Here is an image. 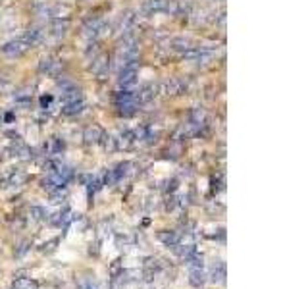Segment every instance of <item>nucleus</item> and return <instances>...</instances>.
<instances>
[{
  "label": "nucleus",
  "mask_w": 308,
  "mask_h": 289,
  "mask_svg": "<svg viewBox=\"0 0 308 289\" xmlns=\"http://www.w3.org/2000/svg\"><path fill=\"white\" fill-rule=\"evenodd\" d=\"M116 108L120 112V116H124V118H129V116H133L137 108H139V104H137V98H135V93L133 91H122V93H118L116 95Z\"/></svg>",
  "instance_id": "obj_1"
},
{
  "label": "nucleus",
  "mask_w": 308,
  "mask_h": 289,
  "mask_svg": "<svg viewBox=\"0 0 308 289\" xmlns=\"http://www.w3.org/2000/svg\"><path fill=\"white\" fill-rule=\"evenodd\" d=\"M29 48H31V45L23 37H19V39H12V41L4 43L0 47V52L4 56H8V58H21V56H25L29 52Z\"/></svg>",
  "instance_id": "obj_2"
},
{
  "label": "nucleus",
  "mask_w": 308,
  "mask_h": 289,
  "mask_svg": "<svg viewBox=\"0 0 308 289\" xmlns=\"http://www.w3.org/2000/svg\"><path fill=\"white\" fill-rule=\"evenodd\" d=\"M185 91H187V81L179 77H172L164 83H158V93L166 96H177V95H183Z\"/></svg>",
  "instance_id": "obj_3"
},
{
  "label": "nucleus",
  "mask_w": 308,
  "mask_h": 289,
  "mask_svg": "<svg viewBox=\"0 0 308 289\" xmlns=\"http://www.w3.org/2000/svg\"><path fill=\"white\" fill-rule=\"evenodd\" d=\"M108 29L110 25L102 18H89L83 25V33L89 39H98V37L106 35Z\"/></svg>",
  "instance_id": "obj_4"
},
{
  "label": "nucleus",
  "mask_w": 308,
  "mask_h": 289,
  "mask_svg": "<svg viewBox=\"0 0 308 289\" xmlns=\"http://www.w3.org/2000/svg\"><path fill=\"white\" fill-rule=\"evenodd\" d=\"M137 79H139V68H137V62H135V64H127V66L122 68L118 83H120V87L129 89V87H133L137 83Z\"/></svg>",
  "instance_id": "obj_5"
},
{
  "label": "nucleus",
  "mask_w": 308,
  "mask_h": 289,
  "mask_svg": "<svg viewBox=\"0 0 308 289\" xmlns=\"http://www.w3.org/2000/svg\"><path fill=\"white\" fill-rule=\"evenodd\" d=\"M39 72L43 75H50V77H58L60 72H62V62L54 58V56H44L41 58L39 62Z\"/></svg>",
  "instance_id": "obj_6"
},
{
  "label": "nucleus",
  "mask_w": 308,
  "mask_h": 289,
  "mask_svg": "<svg viewBox=\"0 0 308 289\" xmlns=\"http://www.w3.org/2000/svg\"><path fill=\"white\" fill-rule=\"evenodd\" d=\"M158 83H146L141 89L135 93V98H137V104H148L152 102L156 96H158Z\"/></svg>",
  "instance_id": "obj_7"
},
{
  "label": "nucleus",
  "mask_w": 308,
  "mask_h": 289,
  "mask_svg": "<svg viewBox=\"0 0 308 289\" xmlns=\"http://www.w3.org/2000/svg\"><path fill=\"white\" fill-rule=\"evenodd\" d=\"M110 68V58L108 54H104V52H98L96 56H92L91 64H89V72L94 73V75H102V73H106Z\"/></svg>",
  "instance_id": "obj_8"
},
{
  "label": "nucleus",
  "mask_w": 308,
  "mask_h": 289,
  "mask_svg": "<svg viewBox=\"0 0 308 289\" xmlns=\"http://www.w3.org/2000/svg\"><path fill=\"white\" fill-rule=\"evenodd\" d=\"M102 135H104V129L98 126V124H91V126H87L83 129V143L85 144L100 143Z\"/></svg>",
  "instance_id": "obj_9"
},
{
  "label": "nucleus",
  "mask_w": 308,
  "mask_h": 289,
  "mask_svg": "<svg viewBox=\"0 0 308 289\" xmlns=\"http://www.w3.org/2000/svg\"><path fill=\"white\" fill-rule=\"evenodd\" d=\"M46 12H48V16L52 19H70L72 16L73 8L72 6H68V4H62V2H58V4H52V6H48L46 8Z\"/></svg>",
  "instance_id": "obj_10"
},
{
  "label": "nucleus",
  "mask_w": 308,
  "mask_h": 289,
  "mask_svg": "<svg viewBox=\"0 0 308 289\" xmlns=\"http://www.w3.org/2000/svg\"><path fill=\"white\" fill-rule=\"evenodd\" d=\"M135 21H137V18H135V14H133L131 10L122 12L120 18H118V31H122V35H124V33H131Z\"/></svg>",
  "instance_id": "obj_11"
},
{
  "label": "nucleus",
  "mask_w": 308,
  "mask_h": 289,
  "mask_svg": "<svg viewBox=\"0 0 308 289\" xmlns=\"http://www.w3.org/2000/svg\"><path fill=\"white\" fill-rule=\"evenodd\" d=\"M135 141H137L135 131L126 129V131H122V133L116 137V146H118V150H129V148L135 144Z\"/></svg>",
  "instance_id": "obj_12"
},
{
  "label": "nucleus",
  "mask_w": 308,
  "mask_h": 289,
  "mask_svg": "<svg viewBox=\"0 0 308 289\" xmlns=\"http://www.w3.org/2000/svg\"><path fill=\"white\" fill-rule=\"evenodd\" d=\"M206 120H208V116H206V112L202 108H193L189 112V126L193 127V129H200V127L206 126Z\"/></svg>",
  "instance_id": "obj_13"
},
{
  "label": "nucleus",
  "mask_w": 308,
  "mask_h": 289,
  "mask_svg": "<svg viewBox=\"0 0 308 289\" xmlns=\"http://www.w3.org/2000/svg\"><path fill=\"white\" fill-rule=\"evenodd\" d=\"M156 239H158L162 245L172 249V247H176V245L179 243V234L174 232V230H160V232L156 234Z\"/></svg>",
  "instance_id": "obj_14"
},
{
  "label": "nucleus",
  "mask_w": 308,
  "mask_h": 289,
  "mask_svg": "<svg viewBox=\"0 0 308 289\" xmlns=\"http://www.w3.org/2000/svg\"><path fill=\"white\" fill-rule=\"evenodd\" d=\"M208 278L214 284H225V264H223V260H218V262L212 264Z\"/></svg>",
  "instance_id": "obj_15"
},
{
  "label": "nucleus",
  "mask_w": 308,
  "mask_h": 289,
  "mask_svg": "<svg viewBox=\"0 0 308 289\" xmlns=\"http://www.w3.org/2000/svg\"><path fill=\"white\" fill-rule=\"evenodd\" d=\"M170 47H172V50H176V52H185V50H189V48H193L195 45H193V41L189 39V37H176V39H172L170 41Z\"/></svg>",
  "instance_id": "obj_16"
},
{
  "label": "nucleus",
  "mask_w": 308,
  "mask_h": 289,
  "mask_svg": "<svg viewBox=\"0 0 308 289\" xmlns=\"http://www.w3.org/2000/svg\"><path fill=\"white\" fill-rule=\"evenodd\" d=\"M70 31V19H52L50 33L54 37H64Z\"/></svg>",
  "instance_id": "obj_17"
},
{
  "label": "nucleus",
  "mask_w": 308,
  "mask_h": 289,
  "mask_svg": "<svg viewBox=\"0 0 308 289\" xmlns=\"http://www.w3.org/2000/svg\"><path fill=\"white\" fill-rule=\"evenodd\" d=\"M206 282H208V276L204 274V268L202 270H189V284L193 288L200 289Z\"/></svg>",
  "instance_id": "obj_18"
},
{
  "label": "nucleus",
  "mask_w": 308,
  "mask_h": 289,
  "mask_svg": "<svg viewBox=\"0 0 308 289\" xmlns=\"http://www.w3.org/2000/svg\"><path fill=\"white\" fill-rule=\"evenodd\" d=\"M23 39L31 45V48L35 47V45H39V43H43V39H44V31L41 29V27H31L25 35H23Z\"/></svg>",
  "instance_id": "obj_19"
},
{
  "label": "nucleus",
  "mask_w": 308,
  "mask_h": 289,
  "mask_svg": "<svg viewBox=\"0 0 308 289\" xmlns=\"http://www.w3.org/2000/svg\"><path fill=\"white\" fill-rule=\"evenodd\" d=\"M27 181V176L23 174V172H19V170H14V172H10L8 176H6V185L8 187H19V185H23Z\"/></svg>",
  "instance_id": "obj_20"
},
{
  "label": "nucleus",
  "mask_w": 308,
  "mask_h": 289,
  "mask_svg": "<svg viewBox=\"0 0 308 289\" xmlns=\"http://www.w3.org/2000/svg\"><path fill=\"white\" fill-rule=\"evenodd\" d=\"M85 108V100H75V102H68V104H64L62 106V114L64 116H77V114H81Z\"/></svg>",
  "instance_id": "obj_21"
},
{
  "label": "nucleus",
  "mask_w": 308,
  "mask_h": 289,
  "mask_svg": "<svg viewBox=\"0 0 308 289\" xmlns=\"http://www.w3.org/2000/svg\"><path fill=\"white\" fill-rule=\"evenodd\" d=\"M31 98H33V89L31 87H21V89H18L14 93V100L18 104H29Z\"/></svg>",
  "instance_id": "obj_22"
},
{
  "label": "nucleus",
  "mask_w": 308,
  "mask_h": 289,
  "mask_svg": "<svg viewBox=\"0 0 308 289\" xmlns=\"http://www.w3.org/2000/svg\"><path fill=\"white\" fill-rule=\"evenodd\" d=\"M39 288V284H37L33 278H16L14 282H12V289H37Z\"/></svg>",
  "instance_id": "obj_23"
},
{
  "label": "nucleus",
  "mask_w": 308,
  "mask_h": 289,
  "mask_svg": "<svg viewBox=\"0 0 308 289\" xmlns=\"http://www.w3.org/2000/svg\"><path fill=\"white\" fill-rule=\"evenodd\" d=\"M185 264H187V268L189 270H202L204 268V262H202V254L199 251H195V253L191 254L187 260H185Z\"/></svg>",
  "instance_id": "obj_24"
},
{
  "label": "nucleus",
  "mask_w": 308,
  "mask_h": 289,
  "mask_svg": "<svg viewBox=\"0 0 308 289\" xmlns=\"http://www.w3.org/2000/svg\"><path fill=\"white\" fill-rule=\"evenodd\" d=\"M29 216L33 218L35 222H44V220H48V210L46 208H43V206H31V210H29Z\"/></svg>",
  "instance_id": "obj_25"
},
{
  "label": "nucleus",
  "mask_w": 308,
  "mask_h": 289,
  "mask_svg": "<svg viewBox=\"0 0 308 289\" xmlns=\"http://www.w3.org/2000/svg\"><path fill=\"white\" fill-rule=\"evenodd\" d=\"M100 144H102V148L106 150V152H116L118 150V146H116V137H112V135H102V139H100Z\"/></svg>",
  "instance_id": "obj_26"
},
{
  "label": "nucleus",
  "mask_w": 308,
  "mask_h": 289,
  "mask_svg": "<svg viewBox=\"0 0 308 289\" xmlns=\"http://www.w3.org/2000/svg\"><path fill=\"white\" fill-rule=\"evenodd\" d=\"M104 185V180L100 176H92L91 181H89V195H94L96 191H100Z\"/></svg>",
  "instance_id": "obj_27"
},
{
  "label": "nucleus",
  "mask_w": 308,
  "mask_h": 289,
  "mask_svg": "<svg viewBox=\"0 0 308 289\" xmlns=\"http://www.w3.org/2000/svg\"><path fill=\"white\" fill-rule=\"evenodd\" d=\"M68 197V189L66 187H58V189H54L52 193H50V199H52V202H64V199Z\"/></svg>",
  "instance_id": "obj_28"
},
{
  "label": "nucleus",
  "mask_w": 308,
  "mask_h": 289,
  "mask_svg": "<svg viewBox=\"0 0 308 289\" xmlns=\"http://www.w3.org/2000/svg\"><path fill=\"white\" fill-rule=\"evenodd\" d=\"M124 272V264H122V260L120 258H116L112 264H110V268H108V274L112 276V278H118L120 274Z\"/></svg>",
  "instance_id": "obj_29"
},
{
  "label": "nucleus",
  "mask_w": 308,
  "mask_h": 289,
  "mask_svg": "<svg viewBox=\"0 0 308 289\" xmlns=\"http://www.w3.org/2000/svg\"><path fill=\"white\" fill-rule=\"evenodd\" d=\"M66 148V144H64V141H60L58 137H54V139H50V154H60L62 150Z\"/></svg>",
  "instance_id": "obj_30"
},
{
  "label": "nucleus",
  "mask_w": 308,
  "mask_h": 289,
  "mask_svg": "<svg viewBox=\"0 0 308 289\" xmlns=\"http://www.w3.org/2000/svg\"><path fill=\"white\" fill-rule=\"evenodd\" d=\"M56 245H58V239H50L48 243H43L39 251H41V253H44V254L54 253V251H56Z\"/></svg>",
  "instance_id": "obj_31"
},
{
  "label": "nucleus",
  "mask_w": 308,
  "mask_h": 289,
  "mask_svg": "<svg viewBox=\"0 0 308 289\" xmlns=\"http://www.w3.org/2000/svg\"><path fill=\"white\" fill-rule=\"evenodd\" d=\"M116 243H118V247L131 245V243H133V237H131V235H118V237H116Z\"/></svg>",
  "instance_id": "obj_32"
},
{
  "label": "nucleus",
  "mask_w": 308,
  "mask_h": 289,
  "mask_svg": "<svg viewBox=\"0 0 308 289\" xmlns=\"http://www.w3.org/2000/svg\"><path fill=\"white\" fill-rule=\"evenodd\" d=\"M29 245H31V241H21L19 243V247H18V251H16V256H23V254L29 251Z\"/></svg>",
  "instance_id": "obj_33"
},
{
  "label": "nucleus",
  "mask_w": 308,
  "mask_h": 289,
  "mask_svg": "<svg viewBox=\"0 0 308 289\" xmlns=\"http://www.w3.org/2000/svg\"><path fill=\"white\" fill-rule=\"evenodd\" d=\"M166 193H174L176 189H177V180H170V181H166Z\"/></svg>",
  "instance_id": "obj_34"
},
{
  "label": "nucleus",
  "mask_w": 308,
  "mask_h": 289,
  "mask_svg": "<svg viewBox=\"0 0 308 289\" xmlns=\"http://www.w3.org/2000/svg\"><path fill=\"white\" fill-rule=\"evenodd\" d=\"M50 102H52V96H43V98H41V104H43V108H46Z\"/></svg>",
  "instance_id": "obj_35"
},
{
  "label": "nucleus",
  "mask_w": 308,
  "mask_h": 289,
  "mask_svg": "<svg viewBox=\"0 0 308 289\" xmlns=\"http://www.w3.org/2000/svg\"><path fill=\"white\" fill-rule=\"evenodd\" d=\"M87 289H96V288H94V286H89V288H87Z\"/></svg>",
  "instance_id": "obj_36"
}]
</instances>
